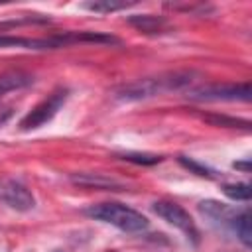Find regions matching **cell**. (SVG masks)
Wrapping results in <instances>:
<instances>
[{
  "instance_id": "cell-1",
  "label": "cell",
  "mask_w": 252,
  "mask_h": 252,
  "mask_svg": "<svg viewBox=\"0 0 252 252\" xmlns=\"http://www.w3.org/2000/svg\"><path fill=\"white\" fill-rule=\"evenodd\" d=\"M189 81H191L189 73H169V75H161V77H146V79H138V81L128 83L122 89H118L116 96L122 100H142V98H150V96H156L165 91L181 89Z\"/></svg>"
},
{
  "instance_id": "cell-2",
  "label": "cell",
  "mask_w": 252,
  "mask_h": 252,
  "mask_svg": "<svg viewBox=\"0 0 252 252\" xmlns=\"http://www.w3.org/2000/svg\"><path fill=\"white\" fill-rule=\"evenodd\" d=\"M89 217L96 219V220H102V222H108L124 232H142L148 228V219L126 207V205H120V203H100V205H93L85 211Z\"/></svg>"
},
{
  "instance_id": "cell-3",
  "label": "cell",
  "mask_w": 252,
  "mask_h": 252,
  "mask_svg": "<svg viewBox=\"0 0 252 252\" xmlns=\"http://www.w3.org/2000/svg\"><path fill=\"white\" fill-rule=\"evenodd\" d=\"M67 96H69V91H67L65 87L55 89L47 98H43L39 104H35V106L22 118L20 128H22V130H35V128L43 126L45 122H49V120L59 112V108L65 104Z\"/></svg>"
},
{
  "instance_id": "cell-4",
  "label": "cell",
  "mask_w": 252,
  "mask_h": 252,
  "mask_svg": "<svg viewBox=\"0 0 252 252\" xmlns=\"http://www.w3.org/2000/svg\"><path fill=\"white\" fill-rule=\"evenodd\" d=\"M250 85L248 83H215L203 85L191 91L187 96L191 100H250Z\"/></svg>"
},
{
  "instance_id": "cell-5",
  "label": "cell",
  "mask_w": 252,
  "mask_h": 252,
  "mask_svg": "<svg viewBox=\"0 0 252 252\" xmlns=\"http://www.w3.org/2000/svg\"><path fill=\"white\" fill-rule=\"evenodd\" d=\"M154 213L158 217H161L165 222L173 224L175 228H179L181 232H185V236L193 242V244H199V228L195 224V220L191 219V215L177 203L173 201H156L154 203Z\"/></svg>"
},
{
  "instance_id": "cell-6",
  "label": "cell",
  "mask_w": 252,
  "mask_h": 252,
  "mask_svg": "<svg viewBox=\"0 0 252 252\" xmlns=\"http://www.w3.org/2000/svg\"><path fill=\"white\" fill-rule=\"evenodd\" d=\"M0 201L6 203L10 209L16 211H32L35 207V199L30 193V189L26 185H22L20 181L14 179H4L0 181Z\"/></svg>"
},
{
  "instance_id": "cell-7",
  "label": "cell",
  "mask_w": 252,
  "mask_h": 252,
  "mask_svg": "<svg viewBox=\"0 0 252 252\" xmlns=\"http://www.w3.org/2000/svg\"><path fill=\"white\" fill-rule=\"evenodd\" d=\"M128 22H130L136 30H140V32H144V33H163V32H167V28H169V24H167L165 18L152 16V14L130 16Z\"/></svg>"
},
{
  "instance_id": "cell-8",
  "label": "cell",
  "mask_w": 252,
  "mask_h": 252,
  "mask_svg": "<svg viewBox=\"0 0 252 252\" xmlns=\"http://www.w3.org/2000/svg\"><path fill=\"white\" fill-rule=\"evenodd\" d=\"M228 226L236 232L238 240H240L246 248L252 244V228H250V213H248V209L234 211L232 219L228 220Z\"/></svg>"
},
{
  "instance_id": "cell-9",
  "label": "cell",
  "mask_w": 252,
  "mask_h": 252,
  "mask_svg": "<svg viewBox=\"0 0 252 252\" xmlns=\"http://www.w3.org/2000/svg\"><path fill=\"white\" fill-rule=\"evenodd\" d=\"M71 179H73V183H77V185L94 187V189H112V191H116V189L122 187L116 179L104 177L102 173H79V175H73Z\"/></svg>"
},
{
  "instance_id": "cell-10",
  "label": "cell",
  "mask_w": 252,
  "mask_h": 252,
  "mask_svg": "<svg viewBox=\"0 0 252 252\" xmlns=\"http://www.w3.org/2000/svg\"><path fill=\"white\" fill-rule=\"evenodd\" d=\"M32 75L24 71H6L0 75V96L10 93V91H20L32 83Z\"/></svg>"
},
{
  "instance_id": "cell-11",
  "label": "cell",
  "mask_w": 252,
  "mask_h": 252,
  "mask_svg": "<svg viewBox=\"0 0 252 252\" xmlns=\"http://www.w3.org/2000/svg\"><path fill=\"white\" fill-rule=\"evenodd\" d=\"M222 193L232 201H248L252 195L250 183H226L222 187Z\"/></svg>"
},
{
  "instance_id": "cell-12",
  "label": "cell",
  "mask_w": 252,
  "mask_h": 252,
  "mask_svg": "<svg viewBox=\"0 0 252 252\" xmlns=\"http://www.w3.org/2000/svg\"><path fill=\"white\" fill-rule=\"evenodd\" d=\"M122 159L132 161V163L152 165V163H159V161H161V156H154V154H124Z\"/></svg>"
},
{
  "instance_id": "cell-13",
  "label": "cell",
  "mask_w": 252,
  "mask_h": 252,
  "mask_svg": "<svg viewBox=\"0 0 252 252\" xmlns=\"http://www.w3.org/2000/svg\"><path fill=\"white\" fill-rule=\"evenodd\" d=\"M128 4H122V2H87L85 4V8L93 10V12H114V10H122Z\"/></svg>"
},
{
  "instance_id": "cell-14",
  "label": "cell",
  "mask_w": 252,
  "mask_h": 252,
  "mask_svg": "<svg viewBox=\"0 0 252 252\" xmlns=\"http://www.w3.org/2000/svg\"><path fill=\"white\" fill-rule=\"evenodd\" d=\"M209 122L213 124H226V126H242V128H248V122L246 120H234V118H224V116H207Z\"/></svg>"
},
{
  "instance_id": "cell-15",
  "label": "cell",
  "mask_w": 252,
  "mask_h": 252,
  "mask_svg": "<svg viewBox=\"0 0 252 252\" xmlns=\"http://www.w3.org/2000/svg\"><path fill=\"white\" fill-rule=\"evenodd\" d=\"M181 163L185 165V167H191L197 175H211L209 171H207V167H203V165H199V163H195L193 159H185V158H181Z\"/></svg>"
},
{
  "instance_id": "cell-16",
  "label": "cell",
  "mask_w": 252,
  "mask_h": 252,
  "mask_svg": "<svg viewBox=\"0 0 252 252\" xmlns=\"http://www.w3.org/2000/svg\"><path fill=\"white\" fill-rule=\"evenodd\" d=\"M53 252H63V250H53Z\"/></svg>"
}]
</instances>
